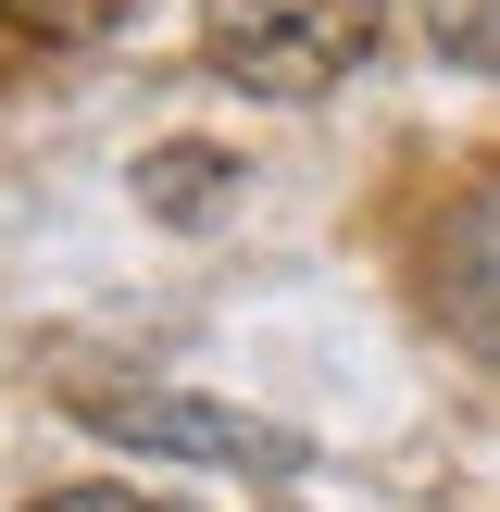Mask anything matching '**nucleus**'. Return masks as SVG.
<instances>
[{
	"mask_svg": "<svg viewBox=\"0 0 500 512\" xmlns=\"http://www.w3.org/2000/svg\"><path fill=\"white\" fill-rule=\"evenodd\" d=\"M388 0H213L200 13V63L250 100H325L375 63Z\"/></svg>",
	"mask_w": 500,
	"mask_h": 512,
	"instance_id": "f257e3e1",
	"label": "nucleus"
},
{
	"mask_svg": "<svg viewBox=\"0 0 500 512\" xmlns=\"http://www.w3.org/2000/svg\"><path fill=\"white\" fill-rule=\"evenodd\" d=\"M425 38L463 75H500V0H425Z\"/></svg>",
	"mask_w": 500,
	"mask_h": 512,
	"instance_id": "423d86ee",
	"label": "nucleus"
},
{
	"mask_svg": "<svg viewBox=\"0 0 500 512\" xmlns=\"http://www.w3.org/2000/svg\"><path fill=\"white\" fill-rule=\"evenodd\" d=\"M25 512H175V500H138V488H38Z\"/></svg>",
	"mask_w": 500,
	"mask_h": 512,
	"instance_id": "0eeeda50",
	"label": "nucleus"
},
{
	"mask_svg": "<svg viewBox=\"0 0 500 512\" xmlns=\"http://www.w3.org/2000/svg\"><path fill=\"white\" fill-rule=\"evenodd\" d=\"M0 50H25V38H13V25H0Z\"/></svg>",
	"mask_w": 500,
	"mask_h": 512,
	"instance_id": "6e6552de",
	"label": "nucleus"
},
{
	"mask_svg": "<svg viewBox=\"0 0 500 512\" xmlns=\"http://www.w3.org/2000/svg\"><path fill=\"white\" fill-rule=\"evenodd\" d=\"M225 188H238V163H225V150H200V138H175V150H150V163H138V200H150V213H175V225L213 213Z\"/></svg>",
	"mask_w": 500,
	"mask_h": 512,
	"instance_id": "20e7f679",
	"label": "nucleus"
},
{
	"mask_svg": "<svg viewBox=\"0 0 500 512\" xmlns=\"http://www.w3.org/2000/svg\"><path fill=\"white\" fill-rule=\"evenodd\" d=\"M75 413L125 450H175V463H225V475H300V438L263 413H225V400H188V388H88Z\"/></svg>",
	"mask_w": 500,
	"mask_h": 512,
	"instance_id": "f03ea898",
	"label": "nucleus"
},
{
	"mask_svg": "<svg viewBox=\"0 0 500 512\" xmlns=\"http://www.w3.org/2000/svg\"><path fill=\"white\" fill-rule=\"evenodd\" d=\"M125 13H138V0H0V25H13L25 50H100Z\"/></svg>",
	"mask_w": 500,
	"mask_h": 512,
	"instance_id": "39448f33",
	"label": "nucleus"
},
{
	"mask_svg": "<svg viewBox=\"0 0 500 512\" xmlns=\"http://www.w3.org/2000/svg\"><path fill=\"white\" fill-rule=\"evenodd\" d=\"M425 288H438V313L463 325L475 350H500V175H488V188H463V200L438 213Z\"/></svg>",
	"mask_w": 500,
	"mask_h": 512,
	"instance_id": "7ed1b4c3",
	"label": "nucleus"
}]
</instances>
